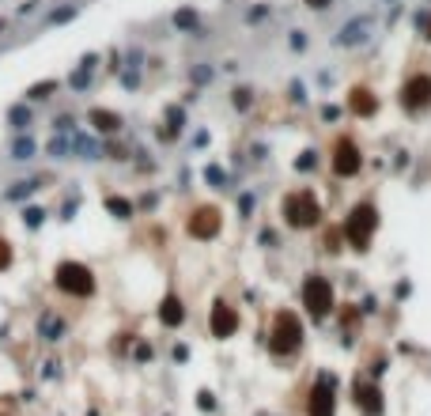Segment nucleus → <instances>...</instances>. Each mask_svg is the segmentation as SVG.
Returning <instances> with one entry per match:
<instances>
[{
    "mask_svg": "<svg viewBox=\"0 0 431 416\" xmlns=\"http://www.w3.org/2000/svg\"><path fill=\"white\" fill-rule=\"evenodd\" d=\"M284 220L292 227H314L322 220V204H318V197L311 190H295L284 197Z\"/></svg>",
    "mask_w": 431,
    "mask_h": 416,
    "instance_id": "f257e3e1",
    "label": "nucleus"
},
{
    "mask_svg": "<svg viewBox=\"0 0 431 416\" xmlns=\"http://www.w3.org/2000/svg\"><path fill=\"white\" fill-rule=\"evenodd\" d=\"M53 284L64 291V295H91L95 291V272L87 269V265H80V261H61L57 265V272H53Z\"/></svg>",
    "mask_w": 431,
    "mask_h": 416,
    "instance_id": "f03ea898",
    "label": "nucleus"
},
{
    "mask_svg": "<svg viewBox=\"0 0 431 416\" xmlns=\"http://www.w3.org/2000/svg\"><path fill=\"white\" fill-rule=\"evenodd\" d=\"M303 345V325L299 318H295L292 311H280L276 314V322H272V356H292L295 348Z\"/></svg>",
    "mask_w": 431,
    "mask_h": 416,
    "instance_id": "7ed1b4c3",
    "label": "nucleus"
},
{
    "mask_svg": "<svg viewBox=\"0 0 431 416\" xmlns=\"http://www.w3.org/2000/svg\"><path fill=\"white\" fill-rule=\"evenodd\" d=\"M374 227H379V212H374V204H356L352 216L345 220V235H348V243L356 250H367Z\"/></svg>",
    "mask_w": 431,
    "mask_h": 416,
    "instance_id": "20e7f679",
    "label": "nucleus"
},
{
    "mask_svg": "<svg viewBox=\"0 0 431 416\" xmlns=\"http://www.w3.org/2000/svg\"><path fill=\"white\" fill-rule=\"evenodd\" d=\"M303 306L311 311V318H326L333 311V284L326 277H318V272H311L303 284Z\"/></svg>",
    "mask_w": 431,
    "mask_h": 416,
    "instance_id": "39448f33",
    "label": "nucleus"
},
{
    "mask_svg": "<svg viewBox=\"0 0 431 416\" xmlns=\"http://www.w3.org/2000/svg\"><path fill=\"white\" fill-rule=\"evenodd\" d=\"M427 103H431V76H413L401 87V106L405 110H424Z\"/></svg>",
    "mask_w": 431,
    "mask_h": 416,
    "instance_id": "423d86ee",
    "label": "nucleus"
},
{
    "mask_svg": "<svg viewBox=\"0 0 431 416\" xmlns=\"http://www.w3.org/2000/svg\"><path fill=\"white\" fill-rule=\"evenodd\" d=\"M360 148L352 144V140H337V148H333V171L340 174V178H352V174L360 171Z\"/></svg>",
    "mask_w": 431,
    "mask_h": 416,
    "instance_id": "0eeeda50",
    "label": "nucleus"
},
{
    "mask_svg": "<svg viewBox=\"0 0 431 416\" xmlns=\"http://www.w3.org/2000/svg\"><path fill=\"white\" fill-rule=\"evenodd\" d=\"M337 409V398H333V379L322 375L318 386L311 390V416H333Z\"/></svg>",
    "mask_w": 431,
    "mask_h": 416,
    "instance_id": "6e6552de",
    "label": "nucleus"
},
{
    "mask_svg": "<svg viewBox=\"0 0 431 416\" xmlns=\"http://www.w3.org/2000/svg\"><path fill=\"white\" fill-rule=\"evenodd\" d=\"M208 325H212V337H231L239 330V314H235V306H227V303H216L212 306V318H208Z\"/></svg>",
    "mask_w": 431,
    "mask_h": 416,
    "instance_id": "1a4fd4ad",
    "label": "nucleus"
},
{
    "mask_svg": "<svg viewBox=\"0 0 431 416\" xmlns=\"http://www.w3.org/2000/svg\"><path fill=\"white\" fill-rule=\"evenodd\" d=\"M190 235L193 238H216L219 235V212L216 208H197L190 220Z\"/></svg>",
    "mask_w": 431,
    "mask_h": 416,
    "instance_id": "9d476101",
    "label": "nucleus"
},
{
    "mask_svg": "<svg viewBox=\"0 0 431 416\" xmlns=\"http://www.w3.org/2000/svg\"><path fill=\"white\" fill-rule=\"evenodd\" d=\"M374 30V19L371 16H360V19H352L348 27H340V35H337V46H360L363 38H367Z\"/></svg>",
    "mask_w": 431,
    "mask_h": 416,
    "instance_id": "9b49d317",
    "label": "nucleus"
},
{
    "mask_svg": "<svg viewBox=\"0 0 431 416\" xmlns=\"http://www.w3.org/2000/svg\"><path fill=\"white\" fill-rule=\"evenodd\" d=\"M182 318H185L182 299H178V295H167V299H163V306H159V322L174 330V325H182Z\"/></svg>",
    "mask_w": 431,
    "mask_h": 416,
    "instance_id": "f8f14e48",
    "label": "nucleus"
},
{
    "mask_svg": "<svg viewBox=\"0 0 431 416\" xmlns=\"http://www.w3.org/2000/svg\"><path fill=\"white\" fill-rule=\"evenodd\" d=\"M356 398H360V409L363 412H374V416L382 412V393H379V386H356Z\"/></svg>",
    "mask_w": 431,
    "mask_h": 416,
    "instance_id": "ddd939ff",
    "label": "nucleus"
},
{
    "mask_svg": "<svg viewBox=\"0 0 431 416\" xmlns=\"http://www.w3.org/2000/svg\"><path fill=\"white\" fill-rule=\"evenodd\" d=\"M352 110H356L360 117H371L374 110H379V103H374L371 91H363V87H360V91H352Z\"/></svg>",
    "mask_w": 431,
    "mask_h": 416,
    "instance_id": "4468645a",
    "label": "nucleus"
},
{
    "mask_svg": "<svg viewBox=\"0 0 431 416\" xmlns=\"http://www.w3.org/2000/svg\"><path fill=\"white\" fill-rule=\"evenodd\" d=\"M38 333L46 337V341H57V337L64 333V322L53 311H46V314H42V322H38Z\"/></svg>",
    "mask_w": 431,
    "mask_h": 416,
    "instance_id": "2eb2a0df",
    "label": "nucleus"
},
{
    "mask_svg": "<svg viewBox=\"0 0 431 416\" xmlns=\"http://www.w3.org/2000/svg\"><path fill=\"white\" fill-rule=\"evenodd\" d=\"M91 125L98 129V133H114V129L121 125V117L110 114V110H91Z\"/></svg>",
    "mask_w": 431,
    "mask_h": 416,
    "instance_id": "dca6fc26",
    "label": "nucleus"
},
{
    "mask_svg": "<svg viewBox=\"0 0 431 416\" xmlns=\"http://www.w3.org/2000/svg\"><path fill=\"white\" fill-rule=\"evenodd\" d=\"M106 208L117 216V220H129V216H132V204L121 201V197H106Z\"/></svg>",
    "mask_w": 431,
    "mask_h": 416,
    "instance_id": "f3484780",
    "label": "nucleus"
},
{
    "mask_svg": "<svg viewBox=\"0 0 431 416\" xmlns=\"http://www.w3.org/2000/svg\"><path fill=\"white\" fill-rule=\"evenodd\" d=\"M174 27H182V30H190V27H197V12H190V8H182V12L174 16Z\"/></svg>",
    "mask_w": 431,
    "mask_h": 416,
    "instance_id": "a211bd4d",
    "label": "nucleus"
},
{
    "mask_svg": "<svg viewBox=\"0 0 431 416\" xmlns=\"http://www.w3.org/2000/svg\"><path fill=\"white\" fill-rule=\"evenodd\" d=\"M50 91H57V80H46V83H35V87H30V91H27V98H46Z\"/></svg>",
    "mask_w": 431,
    "mask_h": 416,
    "instance_id": "6ab92c4d",
    "label": "nucleus"
},
{
    "mask_svg": "<svg viewBox=\"0 0 431 416\" xmlns=\"http://www.w3.org/2000/svg\"><path fill=\"white\" fill-rule=\"evenodd\" d=\"M42 216H46L42 208H27V212H23V220H27L30 227H38V224H42Z\"/></svg>",
    "mask_w": 431,
    "mask_h": 416,
    "instance_id": "aec40b11",
    "label": "nucleus"
},
{
    "mask_svg": "<svg viewBox=\"0 0 431 416\" xmlns=\"http://www.w3.org/2000/svg\"><path fill=\"white\" fill-rule=\"evenodd\" d=\"M8 265H12V250H8V243L0 238V269H8Z\"/></svg>",
    "mask_w": 431,
    "mask_h": 416,
    "instance_id": "412c9836",
    "label": "nucleus"
},
{
    "mask_svg": "<svg viewBox=\"0 0 431 416\" xmlns=\"http://www.w3.org/2000/svg\"><path fill=\"white\" fill-rule=\"evenodd\" d=\"M314 163H318V159H314V151H303V156H299V163H295V167H299V171H311Z\"/></svg>",
    "mask_w": 431,
    "mask_h": 416,
    "instance_id": "4be33fe9",
    "label": "nucleus"
},
{
    "mask_svg": "<svg viewBox=\"0 0 431 416\" xmlns=\"http://www.w3.org/2000/svg\"><path fill=\"white\" fill-rule=\"evenodd\" d=\"M208 182H216V185H224L227 182V174L219 171V167H208Z\"/></svg>",
    "mask_w": 431,
    "mask_h": 416,
    "instance_id": "5701e85b",
    "label": "nucleus"
},
{
    "mask_svg": "<svg viewBox=\"0 0 431 416\" xmlns=\"http://www.w3.org/2000/svg\"><path fill=\"white\" fill-rule=\"evenodd\" d=\"M235 106H239V110H246V106H250V91H235Z\"/></svg>",
    "mask_w": 431,
    "mask_h": 416,
    "instance_id": "b1692460",
    "label": "nucleus"
},
{
    "mask_svg": "<svg viewBox=\"0 0 431 416\" xmlns=\"http://www.w3.org/2000/svg\"><path fill=\"white\" fill-rule=\"evenodd\" d=\"M27 117H30V114L23 110V106H16V110H12V125H23V122H27Z\"/></svg>",
    "mask_w": 431,
    "mask_h": 416,
    "instance_id": "393cba45",
    "label": "nucleus"
},
{
    "mask_svg": "<svg viewBox=\"0 0 431 416\" xmlns=\"http://www.w3.org/2000/svg\"><path fill=\"white\" fill-rule=\"evenodd\" d=\"M30 156V140H27V144H16V159H27Z\"/></svg>",
    "mask_w": 431,
    "mask_h": 416,
    "instance_id": "a878e982",
    "label": "nucleus"
},
{
    "mask_svg": "<svg viewBox=\"0 0 431 416\" xmlns=\"http://www.w3.org/2000/svg\"><path fill=\"white\" fill-rule=\"evenodd\" d=\"M306 4H311V8H329L333 0H306Z\"/></svg>",
    "mask_w": 431,
    "mask_h": 416,
    "instance_id": "bb28decb",
    "label": "nucleus"
},
{
    "mask_svg": "<svg viewBox=\"0 0 431 416\" xmlns=\"http://www.w3.org/2000/svg\"><path fill=\"white\" fill-rule=\"evenodd\" d=\"M424 38H431V19H424Z\"/></svg>",
    "mask_w": 431,
    "mask_h": 416,
    "instance_id": "cd10ccee",
    "label": "nucleus"
}]
</instances>
